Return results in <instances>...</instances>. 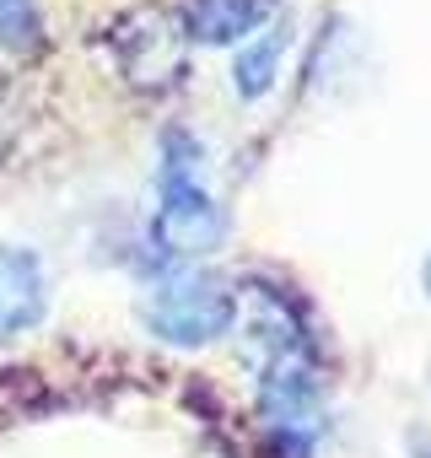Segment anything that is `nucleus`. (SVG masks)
Here are the masks:
<instances>
[{
    "mask_svg": "<svg viewBox=\"0 0 431 458\" xmlns=\"http://www.w3.org/2000/svg\"><path fill=\"white\" fill-rule=\"evenodd\" d=\"M38 33H44L38 0H0V44L28 55V49H38Z\"/></svg>",
    "mask_w": 431,
    "mask_h": 458,
    "instance_id": "7ed1b4c3",
    "label": "nucleus"
},
{
    "mask_svg": "<svg viewBox=\"0 0 431 458\" xmlns=\"http://www.w3.org/2000/svg\"><path fill=\"white\" fill-rule=\"evenodd\" d=\"M173 335H183V340H199L205 329H216L222 324V302H216L210 292H199V286H178L167 302H162V313H156Z\"/></svg>",
    "mask_w": 431,
    "mask_h": 458,
    "instance_id": "f03ea898",
    "label": "nucleus"
},
{
    "mask_svg": "<svg viewBox=\"0 0 431 458\" xmlns=\"http://www.w3.org/2000/svg\"><path fill=\"white\" fill-rule=\"evenodd\" d=\"M44 313V270L33 254L0 243V340L33 329Z\"/></svg>",
    "mask_w": 431,
    "mask_h": 458,
    "instance_id": "f257e3e1",
    "label": "nucleus"
}]
</instances>
